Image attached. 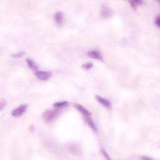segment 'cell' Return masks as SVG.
<instances>
[{"mask_svg":"<svg viewBox=\"0 0 160 160\" xmlns=\"http://www.w3.org/2000/svg\"><path fill=\"white\" fill-rule=\"evenodd\" d=\"M24 54V52L23 51H20L18 53H14V54H11V56L14 58L18 59V58H21L22 56H23V55Z\"/></svg>","mask_w":160,"mask_h":160,"instance_id":"5bb4252c","label":"cell"},{"mask_svg":"<svg viewBox=\"0 0 160 160\" xmlns=\"http://www.w3.org/2000/svg\"><path fill=\"white\" fill-rule=\"evenodd\" d=\"M95 98L101 104L104 106L105 108H106L108 109H111V108H112L111 103L109 100L100 96L99 95H96Z\"/></svg>","mask_w":160,"mask_h":160,"instance_id":"5b68a950","label":"cell"},{"mask_svg":"<svg viewBox=\"0 0 160 160\" xmlns=\"http://www.w3.org/2000/svg\"><path fill=\"white\" fill-rule=\"evenodd\" d=\"M54 20L57 24L61 25L63 21V14L61 12H58L54 15Z\"/></svg>","mask_w":160,"mask_h":160,"instance_id":"8fae6325","label":"cell"},{"mask_svg":"<svg viewBox=\"0 0 160 160\" xmlns=\"http://www.w3.org/2000/svg\"><path fill=\"white\" fill-rule=\"evenodd\" d=\"M36 77L41 81H47L52 76V72L50 71H37L35 72Z\"/></svg>","mask_w":160,"mask_h":160,"instance_id":"7a4b0ae2","label":"cell"},{"mask_svg":"<svg viewBox=\"0 0 160 160\" xmlns=\"http://www.w3.org/2000/svg\"><path fill=\"white\" fill-rule=\"evenodd\" d=\"M140 159H141V160H154L151 158L146 156H142L140 158Z\"/></svg>","mask_w":160,"mask_h":160,"instance_id":"d6986e66","label":"cell"},{"mask_svg":"<svg viewBox=\"0 0 160 160\" xmlns=\"http://www.w3.org/2000/svg\"><path fill=\"white\" fill-rule=\"evenodd\" d=\"M124 1H129V2H130L131 1H132V0H124Z\"/></svg>","mask_w":160,"mask_h":160,"instance_id":"44dd1931","label":"cell"},{"mask_svg":"<svg viewBox=\"0 0 160 160\" xmlns=\"http://www.w3.org/2000/svg\"><path fill=\"white\" fill-rule=\"evenodd\" d=\"M74 108L78 110L84 116H91V113L85 107L79 104H74Z\"/></svg>","mask_w":160,"mask_h":160,"instance_id":"8992f818","label":"cell"},{"mask_svg":"<svg viewBox=\"0 0 160 160\" xmlns=\"http://www.w3.org/2000/svg\"><path fill=\"white\" fill-rule=\"evenodd\" d=\"M101 153L102 154V155L104 156V158L106 159V160H112L111 158H110V156H109V154H108V152H106V151L105 149H104L103 148H101Z\"/></svg>","mask_w":160,"mask_h":160,"instance_id":"9a60e30c","label":"cell"},{"mask_svg":"<svg viewBox=\"0 0 160 160\" xmlns=\"http://www.w3.org/2000/svg\"><path fill=\"white\" fill-rule=\"evenodd\" d=\"M68 105V102L66 101H59V102H56L53 104V107L54 108L57 109H61L63 108Z\"/></svg>","mask_w":160,"mask_h":160,"instance_id":"7c38bea8","label":"cell"},{"mask_svg":"<svg viewBox=\"0 0 160 160\" xmlns=\"http://www.w3.org/2000/svg\"><path fill=\"white\" fill-rule=\"evenodd\" d=\"M81 67L83 69H86V70H88V69H90L91 68H92L93 67V64L92 63H91V62H88V63L82 64Z\"/></svg>","mask_w":160,"mask_h":160,"instance_id":"2e32d148","label":"cell"},{"mask_svg":"<svg viewBox=\"0 0 160 160\" xmlns=\"http://www.w3.org/2000/svg\"><path fill=\"white\" fill-rule=\"evenodd\" d=\"M6 104V101L4 99H1L0 100V110L2 109L5 107Z\"/></svg>","mask_w":160,"mask_h":160,"instance_id":"e0dca14e","label":"cell"},{"mask_svg":"<svg viewBox=\"0 0 160 160\" xmlns=\"http://www.w3.org/2000/svg\"><path fill=\"white\" fill-rule=\"evenodd\" d=\"M156 1L160 5V0H156Z\"/></svg>","mask_w":160,"mask_h":160,"instance_id":"ffe728a7","label":"cell"},{"mask_svg":"<svg viewBox=\"0 0 160 160\" xmlns=\"http://www.w3.org/2000/svg\"><path fill=\"white\" fill-rule=\"evenodd\" d=\"M156 25L157 26H158L159 28H160V16H158L155 19V21H154Z\"/></svg>","mask_w":160,"mask_h":160,"instance_id":"ac0fdd59","label":"cell"},{"mask_svg":"<svg viewBox=\"0 0 160 160\" xmlns=\"http://www.w3.org/2000/svg\"><path fill=\"white\" fill-rule=\"evenodd\" d=\"M26 61L28 66L29 67V69H31V70H32L34 71H38V67L36 64V63L33 61V60H32L31 59L28 58V59H26Z\"/></svg>","mask_w":160,"mask_h":160,"instance_id":"30bf717a","label":"cell"},{"mask_svg":"<svg viewBox=\"0 0 160 160\" xmlns=\"http://www.w3.org/2000/svg\"><path fill=\"white\" fill-rule=\"evenodd\" d=\"M60 109L54 108V109H46L42 114V118L46 122H51L53 121L59 114Z\"/></svg>","mask_w":160,"mask_h":160,"instance_id":"6da1fadb","label":"cell"},{"mask_svg":"<svg viewBox=\"0 0 160 160\" xmlns=\"http://www.w3.org/2000/svg\"><path fill=\"white\" fill-rule=\"evenodd\" d=\"M142 2H143L142 0H132L129 3L131 4V6L133 8V9L136 10L137 6L141 5Z\"/></svg>","mask_w":160,"mask_h":160,"instance_id":"4fadbf2b","label":"cell"},{"mask_svg":"<svg viewBox=\"0 0 160 160\" xmlns=\"http://www.w3.org/2000/svg\"><path fill=\"white\" fill-rule=\"evenodd\" d=\"M28 106L26 104H21L11 112V115L14 117H20L26 111Z\"/></svg>","mask_w":160,"mask_h":160,"instance_id":"3957f363","label":"cell"},{"mask_svg":"<svg viewBox=\"0 0 160 160\" xmlns=\"http://www.w3.org/2000/svg\"><path fill=\"white\" fill-rule=\"evenodd\" d=\"M69 151L72 154H74L76 156H80V155L81 154V149L78 146V144H71L69 146Z\"/></svg>","mask_w":160,"mask_h":160,"instance_id":"52a82bcc","label":"cell"},{"mask_svg":"<svg viewBox=\"0 0 160 160\" xmlns=\"http://www.w3.org/2000/svg\"><path fill=\"white\" fill-rule=\"evenodd\" d=\"M88 56L91 58L98 59L99 61H102L103 58L101 53L98 51H89L88 52Z\"/></svg>","mask_w":160,"mask_h":160,"instance_id":"ba28073f","label":"cell"},{"mask_svg":"<svg viewBox=\"0 0 160 160\" xmlns=\"http://www.w3.org/2000/svg\"><path fill=\"white\" fill-rule=\"evenodd\" d=\"M112 14V10L105 5H102L101 9V17L103 19L109 18Z\"/></svg>","mask_w":160,"mask_h":160,"instance_id":"277c9868","label":"cell"},{"mask_svg":"<svg viewBox=\"0 0 160 160\" xmlns=\"http://www.w3.org/2000/svg\"><path fill=\"white\" fill-rule=\"evenodd\" d=\"M84 120L86 121L87 124L89 125V126L91 128V129L92 131H94V132H96L97 131V128H96L95 124L94 123L93 121L92 120L91 116H84Z\"/></svg>","mask_w":160,"mask_h":160,"instance_id":"9c48e42d","label":"cell"}]
</instances>
